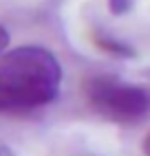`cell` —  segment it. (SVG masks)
I'll use <instances>...</instances> for the list:
<instances>
[{"label": "cell", "instance_id": "4", "mask_svg": "<svg viewBox=\"0 0 150 156\" xmlns=\"http://www.w3.org/2000/svg\"><path fill=\"white\" fill-rule=\"evenodd\" d=\"M137 0H108V11L113 16H126L135 7Z\"/></svg>", "mask_w": 150, "mask_h": 156}, {"label": "cell", "instance_id": "3", "mask_svg": "<svg viewBox=\"0 0 150 156\" xmlns=\"http://www.w3.org/2000/svg\"><path fill=\"white\" fill-rule=\"evenodd\" d=\"M97 44L106 51H111V53H115V55H133V48L124 42H119V40H115V37L102 35V37H97Z\"/></svg>", "mask_w": 150, "mask_h": 156}, {"label": "cell", "instance_id": "6", "mask_svg": "<svg viewBox=\"0 0 150 156\" xmlns=\"http://www.w3.org/2000/svg\"><path fill=\"white\" fill-rule=\"evenodd\" d=\"M144 152H146V156H150V132H148V136L144 141Z\"/></svg>", "mask_w": 150, "mask_h": 156}, {"label": "cell", "instance_id": "1", "mask_svg": "<svg viewBox=\"0 0 150 156\" xmlns=\"http://www.w3.org/2000/svg\"><path fill=\"white\" fill-rule=\"evenodd\" d=\"M62 88V66L53 51L24 44L0 53V114L31 112L53 103Z\"/></svg>", "mask_w": 150, "mask_h": 156}, {"label": "cell", "instance_id": "7", "mask_svg": "<svg viewBox=\"0 0 150 156\" xmlns=\"http://www.w3.org/2000/svg\"><path fill=\"white\" fill-rule=\"evenodd\" d=\"M0 156H13V152L9 147H5V145H0Z\"/></svg>", "mask_w": 150, "mask_h": 156}, {"label": "cell", "instance_id": "5", "mask_svg": "<svg viewBox=\"0 0 150 156\" xmlns=\"http://www.w3.org/2000/svg\"><path fill=\"white\" fill-rule=\"evenodd\" d=\"M7 44H9V33H7V29L0 24V53L7 48Z\"/></svg>", "mask_w": 150, "mask_h": 156}, {"label": "cell", "instance_id": "2", "mask_svg": "<svg viewBox=\"0 0 150 156\" xmlns=\"http://www.w3.org/2000/svg\"><path fill=\"white\" fill-rule=\"evenodd\" d=\"M84 95L99 117L122 126L139 123L150 112V90L113 75L88 77L84 81Z\"/></svg>", "mask_w": 150, "mask_h": 156}]
</instances>
